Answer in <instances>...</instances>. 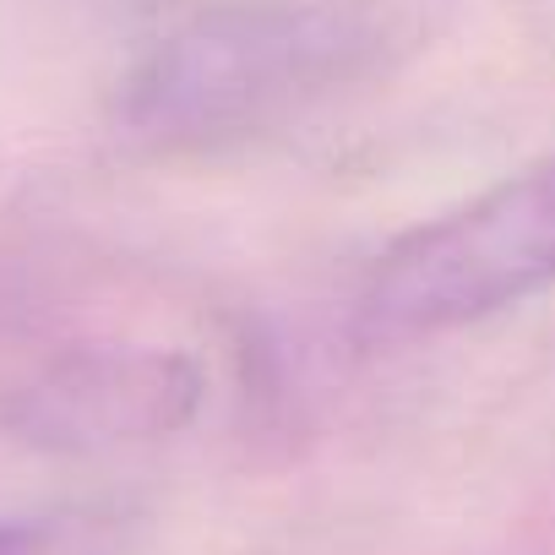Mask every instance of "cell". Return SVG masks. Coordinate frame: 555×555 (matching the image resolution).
<instances>
[{"label":"cell","instance_id":"6da1fadb","mask_svg":"<svg viewBox=\"0 0 555 555\" xmlns=\"http://www.w3.org/2000/svg\"><path fill=\"white\" fill-rule=\"evenodd\" d=\"M420 34V0H234L175 28L126 82V126L164 147L267 131Z\"/></svg>","mask_w":555,"mask_h":555},{"label":"cell","instance_id":"7a4b0ae2","mask_svg":"<svg viewBox=\"0 0 555 555\" xmlns=\"http://www.w3.org/2000/svg\"><path fill=\"white\" fill-rule=\"evenodd\" d=\"M544 289H555V158L392 240L360 289V327L382 344L436 338Z\"/></svg>","mask_w":555,"mask_h":555},{"label":"cell","instance_id":"3957f363","mask_svg":"<svg viewBox=\"0 0 555 555\" xmlns=\"http://www.w3.org/2000/svg\"><path fill=\"white\" fill-rule=\"evenodd\" d=\"M202 392V365L180 349H88L28 382L12 425L39 447L77 452L158 441L196 420Z\"/></svg>","mask_w":555,"mask_h":555},{"label":"cell","instance_id":"277c9868","mask_svg":"<svg viewBox=\"0 0 555 555\" xmlns=\"http://www.w3.org/2000/svg\"><path fill=\"white\" fill-rule=\"evenodd\" d=\"M0 555H126V528L99 512L12 517L0 522Z\"/></svg>","mask_w":555,"mask_h":555}]
</instances>
